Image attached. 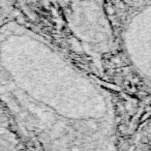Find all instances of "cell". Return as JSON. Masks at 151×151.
I'll use <instances>...</instances> for the list:
<instances>
[{"mask_svg":"<svg viewBox=\"0 0 151 151\" xmlns=\"http://www.w3.org/2000/svg\"><path fill=\"white\" fill-rule=\"evenodd\" d=\"M26 61L0 55V103L24 137L44 151H116L111 98L57 49L23 24L6 22Z\"/></svg>","mask_w":151,"mask_h":151,"instance_id":"6da1fadb","label":"cell"},{"mask_svg":"<svg viewBox=\"0 0 151 151\" xmlns=\"http://www.w3.org/2000/svg\"><path fill=\"white\" fill-rule=\"evenodd\" d=\"M150 17V5L147 4L128 21L124 30V43L131 54L136 52L137 55L146 53L149 56Z\"/></svg>","mask_w":151,"mask_h":151,"instance_id":"3957f363","label":"cell"},{"mask_svg":"<svg viewBox=\"0 0 151 151\" xmlns=\"http://www.w3.org/2000/svg\"><path fill=\"white\" fill-rule=\"evenodd\" d=\"M26 9L60 21L82 46L93 53H107L114 32L104 0H21Z\"/></svg>","mask_w":151,"mask_h":151,"instance_id":"7a4b0ae2","label":"cell"},{"mask_svg":"<svg viewBox=\"0 0 151 151\" xmlns=\"http://www.w3.org/2000/svg\"><path fill=\"white\" fill-rule=\"evenodd\" d=\"M18 0H0V26L11 20Z\"/></svg>","mask_w":151,"mask_h":151,"instance_id":"277c9868","label":"cell"}]
</instances>
